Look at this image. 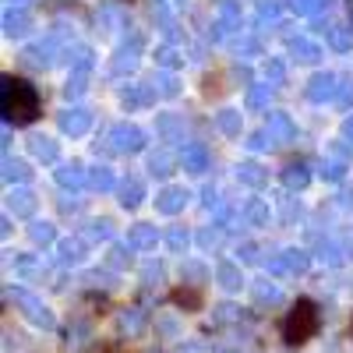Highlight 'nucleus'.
<instances>
[{"mask_svg":"<svg viewBox=\"0 0 353 353\" xmlns=\"http://www.w3.org/2000/svg\"><path fill=\"white\" fill-rule=\"evenodd\" d=\"M176 166H181V156H173L170 149H159V152L149 156V173H152V176H163V181H166Z\"/></svg>","mask_w":353,"mask_h":353,"instance_id":"23","label":"nucleus"},{"mask_svg":"<svg viewBox=\"0 0 353 353\" xmlns=\"http://www.w3.org/2000/svg\"><path fill=\"white\" fill-rule=\"evenodd\" d=\"M53 53H57V43H53V39H46V43H32V46H25L21 61H25L28 68H50V64H53Z\"/></svg>","mask_w":353,"mask_h":353,"instance_id":"14","label":"nucleus"},{"mask_svg":"<svg viewBox=\"0 0 353 353\" xmlns=\"http://www.w3.org/2000/svg\"><path fill=\"white\" fill-rule=\"evenodd\" d=\"M28 176H32V170H28L25 159H11V156H4V184H8V188L28 184Z\"/></svg>","mask_w":353,"mask_h":353,"instance_id":"25","label":"nucleus"},{"mask_svg":"<svg viewBox=\"0 0 353 353\" xmlns=\"http://www.w3.org/2000/svg\"><path fill=\"white\" fill-rule=\"evenodd\" d=\"M244 145H248L251 152H265V149H276L279 141L272 138V131H269V128H261V131H254V134H251V138H248Z\"/></svg>","mask_w":353,"mask_h":353,"instance_id":"38","label":"nucleus"},{"mask_svg":"<svg viewBox=\"0 0 353 353\" xmlns=\"http://www.w3.org/2000/svg\"><path fill=\"white\" fill-rule=\"evenodd\" d=\"M265 128L272 131V138H276L279 145L297 141V124H293V117H290V113H269V121H265Z\"/></svg>","mask_w":353,"mask_h":353,"instance_id":"12","label":"nucleus"},{"mask_svg":"<svg viewBox=\"0 0 353 353\" xmlns=\"http://www.w3.org/2000/svg\"><path fill=\"white\" fill-rule=\"evenodd\" d=\"M61 251H64V258H78V254H81V244H71V241H68Z\"/></svg>","mask_w":353,"mask_h":353,"instance_id":"46","label":"nucleus"},{"mask_svg":"<svg viewBox=\"0 0 353 353\" xmlns=\"http://www.w3.org/2000/svg\"><path fill=\"white\" fill-rule=\"evenodd\" d=\"M170 248H176V251L188 248V233L184 230H170Z\"/></svg>","mask_w":353,"mask_h":353,"instance_id":"43","label":"nucleus"},{"mask_svg":"<svg viewBox=\"0 0 353 353\" xmlns=\"http://www.w3.org/2000/svg\"><path fill=\"white\" fill-rule=\"evenodd\" d=\"M216 18L226 25V32H237L241 28V8L233 4V0H219V8H216Z\"/></svg>","mask_w":353,"mask_h":353,"instance_id":"34","label":"nucleus"},{"mask_svg":"<svg viewBox=\"0 0 353 353\" xmlns=\"http://www.w3.org/2000/svg\"><path fill=\"white\" fill-rule=\"evenodd\" d=\"M128 241H131L134 248H156V226H149V223H138V226H131Z\"/></svg>","mask_w":353,"mask_h":353,"instance_id":"36","label":"nucleus"},{"mask_svg":"<svg viewBox=\"0 0 353 353\" xmlns=\"http://www.w3.org/2000/svg\"><path fill=\"white\" fill-rule=\"evenodd\" d=\"M117 184H121V181L113 176V170H110L106 163H99V166L88 170V188H92V191H113Z\"/></svg>","mask_w":353,"mask_h":353,"instance_id":"26","label":"nucleus"},{"mask_svg":"<svg viewBox=\"0 0 353 353\" xmlns=\"http://www.w3.org/2000/svg\"><path fill=\"white\" fill-rule=\"evenodd\" d=\"M318 321H321V318H318L314 301L301 297L297 304L286 311V318H283V343H286V346H304V343L318 332Z\"/></svg>","mask_w":353,"mask_h":353,"instance_id":"2","label":"nucleus"},{"mask_svg":"<svg viewBox=\"0 0 353 353\" xmlns=\"http://www.w3.org/2000/svg\"><path fill=\"white\" fill-rule=\"evenodd\" d=\"M181 166L188 170V173H205L212 166V152L205 149L201 141H188L184 149H181Z\"/></svg>","mask_w":353,"mask_h":353,"instance_id":"9","label":"nucleus"},{"mask_svg":"<svg viewBox=\"0 0 353 353\" xmlns=\"http://www.w3.org/2000/svg\"><path fill=\"white\" fill-rule=\"evenodd\" d=\"M138 50H141V46H134V43L128 46V43H124L121 50L113 53V61H110V74H117V78L131 74V71L138 68Z\"/></svg>","mask_w":353,"mask_h":353,"instance_id":"15","label":"nucleus"},{"mask_svg":"<svg viewBox=\"0 0 353 353\" xmlns=\"http://www.w3.org/2000/svg\"><path fill=\"white\" fill-rule=\"evenodd\" d=\"M325 39L336 53H350L353 50V25H343V21H329L325 25Z\"/></svg>","mask_w":353,"mask_h":353,"instance_id":"17","label":"nucleus"},{"mask_svg":"<svg viewBox=\"0 0 353 353\" xmlns=\"http://www.w3.org/2000/svg\"><path fill=\"white\" fill-rule=\"evenodd\" d=\"M152 85H156V92L166 96V99H176V96H181V81H176V71H159V74L152 78Z\"/></svg>","mask_w":353,"mask_h":353,"instance_id":"33","label":"nucleus"},{"mask_svg":"<svg viewBox=\"0 0 353 353\" xmlns=\"http://www.w3.org/2000/svg\"><path fill=\"white\" fill-rule=\"evenodd\" d=\"M156 131H159L163 141H184V121L176 113H159Z\"/></svg>","mask_w":353,"mask_h":353,"instance_id":"24","label":"nucleus"},{"mask_svg":"<svg viewBox=\"0 0 353 353\" xmlns=\"http://www.w3.org/2000/svg\"><path fill=\"white\" fill-rule=\"evenodd\" d=\"M88 92V71H71L68 81H64V99H81Z\"/></svg>","mask_w":353,"mask_h":353,"instance_id":"32","label":"nucleus"},{"mask_svg":"<svg viewBox=\"0 0 353 353\" xmlns=\"http://www.w3.org/2000/svg\"><path fill=\"white\" fill-rule=\"evenodd\" d=\"M290 57L297 64H318L321 61V46L311 39V36H293L290 39Z\"/></svg>","mask_w":353,"mask_h":353,"instance_id":"11","label":"nucleus"},{"mask_svg":"<svg viewBox=\"0 0 353 353\" xmlns=\"http://www.w3.org/2000/svg\"><path fill=\"white\" fill-rule=\"evenodd\" d=\"M173 304L184 307V311H201V293L191 290V286H176L173 290Z\"/></svg>","mask_w":353,"mask_h":353,"instance_id":"35","label":"nucleus"},{"mask_svg":"<svg viewBox=\"0 0 353 353\" xmlns=\"http://www.w3.org/2000/svg\"><path fill=\"white\" fill-rule=\"evenodd\" d=\"M283 18V8H279V0H258V8H254V21L265 28V25H279Z\"/></svg>","mask_w":353,"mask_h":353,"instance_id":"29","label":"nucleus"},{"mask_svg":"<svg viewBox=\"0 0 353 353\" xmlns=\"http://www.w3.org/2000/svg\"><path fill=\"white\" fill-rule=\"evenodd\" d=\"M265 81H269V85H283L286 81V61L269 57V61H265Z\"/></svg>","mask_w":353,"mask_h":353,"instance_id":"39","label":"nucleus"},{"mask_svg":"<svg viewBox=\"0 0 353 353\" xmlns=\"http://www.w3.org/2000/svg\"><path fill=\"white\" fill-rule=\"evenodd\" d=\"M53 176H57V184H61L64 191H81V188L88 184V170H85V163H78V159L61 163Z\"/></svg>","mask_w":353,"mask_h":353,"instance_id":"7","label":"nucleus"},{"mask_svg":"<svg viewBox=\"0 0 353 353\" xmlns=\"http://www.w3.org/2000/svg\"><path fill=\"white\" fill-rule=\"evenodd\" d=\"M233 74H237L241 81H251V71H248V64H241V61L233 64Z\"/></svg>","mask_w":353,"mask_h":353,"instance_id":"45","label":"nucleus"},{"mask_svg":"<svg viewBox=\"0 0 353 353\" xmlns=\"http://www.w3.org/2000/svg\"><path fill=\"white\" fill-rule=\"evenodd\" d=\"M117 194H121V205H124V209H138V205L145 201V184H141V176H124V181L117 184Z\"/></svg>","mask_w":353,"mask_h":353,"instance_id":"18","label":"nucleus"},{"mask_svg":"<svg viewBox=\"0 0 353 353\" xmlns=\"http://www.w3.org/2000/svg\"><path fill=\"white\" fill-rule=\"evenodd\" d=\"M156 85L145 81V85H124L121 88V106L124 110H138V106H152L156 103Z\"/></svg>","mask_w":353,"mask_h":353,"instance_id":"8","label":"nucleus"},{"mask_svg":"<svg viewBox=\"0 0 353 353\" xmlns=\"http://www.w3.org/2000/svg\"><path fill=\"white\" fill-rule=\"evenodd\" d=\"M110 233V219H96L92 223V237H106Z\"/></svg>","mask_w":353,"mask_h":353,"instance_id":"44","label":"nucleus"},{"mask_svg":"<svg viewBox=\"0 0 353 353\" xmlns=\"http://www.w3.org/2000/svg\"><path fill=\"white\" fill-rule=\"evenodd\" d=\"M269 99H272V85H269V81H265V85H251L244 106H248L251 113H258V110H269Z\"/></svg>","mask_w":353,"mask_h":353,"instance_id":"28","label":"nucleus"},{"mask_svg":"<svg viewBox=\"0 0 353 353\" xmlns=\"http://www.w3.org/2000/svg\"><path fill=\"white\" fill-rule=\"evenodd\" d=\"M346 205H350V209H353V191H350V194H346Z\"/></svg>","mask_w":353,"mask_h":353,"instance_id":"51","label":"nucleus"},{"mask_svg":"<svg viewBox=\"0 0 353 353\" xmlns=\"http://www.w3.org/2000/svg\"><path fill=\"white\" fill-rule=\"evenodd\" d=\"M57 124H61L64 134L81 138V134H88V128H92V110H85V106H68L61 117H57Z\"/></svg>","mask_w":353,"mask_h":353,"instance_id":"6","label":"nucleus"},{"mask_svg":"<svg viewBox=\"0 0 353 353\" xmlns=\"http://www.w3.org/2000/svg\"><path fill=\"white\" fill-rule=\"evenodd\" d=\"M332 0H290V11L293 14H318L321 8H329Z\"/></svg>","mask_w":353,"mask_h":353,"instance_id":"40","label":"nucleus"},{"mask_svg":"<svg viewBox=\"0 0 353 353\" xmlns=\"http://www.w3.org/2000/svg\"><path fill=\"white\" fill-rule=\"evenodd\" d=\"M350 332H353V318H350Z\"/></svg>","mask_w":353,"mask_h":353,"instance_id":"52","label":"nucleus"},{"mask_svg":"<svg viewBox=\"0 0 353 353\" xmlns=\"http://www.w3.org/2000/svg\"><path fill=\"white\" fill-rule=\"evenodd\" d=\"M233 53H237V61H251V57H261V43L254 36H241L233 39Z\"/></svg>","mask_w":353,"mask_h":353,"instance_id":"37","label":"nucleus"},{"mask_svg":"<svg viewBox=\"0 0 353 353\" xmlns=\"http://www.w3.org/2000/svg\"><path fill=\"white\" fill-rule=\"evenodd\" d=\"M188 191L184 188H173V184H166L159 194H156V209L163 212V216H176V212H181L184 209V205H188Z\"/></svg>","mask_w":353,"mask_h":353,"instance_id":"10","label":"nucleus"},{"mask_svg":"<svg viewBox=\"0 0 353 353\" xmlns=\"http://www.w3.org/2000/svg\"><path fill=\"white\" fill-rule=\"evenodd\" d=\"M68 53V64H71V71H92V50H88L85 43H74V46H68L64 50Z\"/></svg>","mask_w":353,"mask_h":353,"instance_id":"27","label":"nucleus"},{"mask_svg":"<svg viewBox=\"0 0 353 353\" xmlns=\"http://www.w3.org/2000/svg\"><path fill=\"white\" fill-rule=\"evenodd\" d=\"M244 216H248V223H251V226H269V219H272V212H269V201L251 198V201L244 205Z\"/></svg>","mask_w":353,"mask_h":353,"instance_id":"31","label":"nucleus"},{"mask_svg":"<svg viewBox=\"0 0 353 353\" xmlns=\"http://www.w3.org/2000/svg\"><path fill=\"white\" fill-rule=\"evenodd\" d=\"M283 184H286V191H304L311 184V166L307 163H286L283 166Z\"/></svg>","mask_w":353,"mask_h":353,"instance_id":"20","label":"nucleus"},{"mask_svg":"<svg viewBox=\"0 0 353 353\" xmlns=\"http://www.w3.org/2000/svg\"><path fill=\"white\" fill-rule=\"evenodd\" d=\"M28 149H32V156L39 159V163H61V141H53V138H46V134H36L32 141H28Z\"/></svg>","mask_w":353,"mask_h":353,"instance_id":"19","label":"nucleus"},{"mask_svg":"<svg viewBox=\"0 0 353 353\" xmlns=\"http://www.w3.org/2000/svg\"><path fill=\"white\" fill-rule=\"evenodd\" d=\"M28 28H32V18H28L21 8H8L4 11V36L8 39H25Z\"/></svg>","mask_w":353,"mask_h":353,"instance_id":"16","label":"nucleus"},{"mask_svg":"<svg viewBox=\"0 0 353 353\" xmlns=\"http://www.w3.org/2000/svg\"><path fill=\"white\" fill-rule=\"evenodd\" d=\"M8 209L14 216H32L36 212V194L28 191V188H11L8 191Z\"/></svg>","mask_w":353,"mask_h":353,"instance_id":"21","label":"nucleus"},{"mask_svg":"<svg viewBox=\"0 0 353 353\" xmlns=\"http://www.w3.org/2000/svg\"><path fill=\"white\" fill-rule=\"evenodd\" d=\"M0 106H4V121L8 124H32L39 117V92L36 85H28L25 78L4 74V85H0Z\"/></svg>","mask_w":353,"mask_h":353,"instance_id":"1","label":"nucleus"},{"mask_svg":"<svg viewBox=\"0 0 353 353\" xmlns=\"http://www.w3.org/2000/svg\"><path fill=\"white\" fill-rule=\"evenodd\" d=\"M237 181L244 184V188H265L269 184V170H265L258 159H244V163H237Z\"/></svg>","mask_w":353,"mask_h":353,"instance_id":"13","label":"nucleus"},{"mask_svg":"<svg viewBox=\"0 0 353 353\" xmlns=\"http://www.w3.org/2000/svg\"><path fill=\"white\" fill-rule=\"evenodd\" d=\"M25 4H32V0H8V8H25Z\"/></svg>","mask_w":353,"mask_h":353,"instance_id":"50","label":"nucleus"},{"mask_svg":"<svg viewBox=\"0 0 353 353\" xmlns=\"http://www.w3.org/2000/svg\"><path fill=\"white\" fill-rule=\"evenodd\" d=\"M110 145H113L117 152L134 156V152H141V149H145V131H141L138 124H131V121L113 124V128H110Z\"/></svg>","mask_w":353,"mask_h":353,"instance_id":"3","label":"nucleus"},{"mask_svg":"<svg viewBox=\"0 0 353 353\" xmlns=\"http://www.w3.org/2000/svg\"><path fill=\"white\" fill-rule=\"evenodd\" d=\"M343 138H346V141H353V113L343 121Z\"/></svg>","mask_w":353,"mask_h":353,"instance_id":"47","label":"nucleus"},{"mask_svg":"<svg viewBox=\"0 0 353 353\" xmlns=\"http://www.w3.org/2000/svg\"><path fill=\"white\" fill-rule=\"evenodd\" d=\"M156 64H159L163 71L184 68V46H176V43H159V46H156Z\"/></svg>","mask_w":353,"mask_h":353,"instance_id":"22","label":"nucleus"},{"mask_svg":"<svg viewBox=\"0 0 353 353\" xmlns=\"http://www.w3.org/2000/svg\"><path fill=\"white\" fill-rule=\"evenodd\" d=\"M201 198H205V205H216L219 191H216V188H205V191H201Z\"/></svg>","mask_w":353,"mask_h":353,"instance_id":"48","label":"nucleus"},{"mask_svg":"<svg viewBox=\"0 0 353 353\" xmlns=\"http://www.w3.org/2000/svg\"><path fill=\"white\" fill-rule=\"evenodd\" d=\"M350 170V149H346V138L343 141H332L325 156H321V176L325 181H343Z\"/></svg>","mask_w":353,"mask_h":353,"instance_id":"4","label":"nucleus"},{"mask_svg":"<svg viewBox=\"0 0 353 353\" xmlns=\"http://www.w3.org/2000/svg\"><path fill=\"white\" fill-rule=\"evenodd\" d=\"M336 92H339V74H332V71L311 74V81H307V88H304V96H307L311 103H336Z\"/></svg>","mask_w":353,"mask_h":353,"instance_id":"5","label":"nucleus"},{"mask_svg":"<svg viewBox=\"0 0 353 353\" xmlns=\"http://www.w3.org/2000/svg\"><path fill=\"white\" fill-rule=\"evenodd\" d=\"M216 128L226 138H241V110H219L216 113Z\"/></svg>","mask_w":353,"mask_h":353,"instance_id":"30","label":"nucleus"},{"mask_svg":"<svg viewBox=\"0 0 353 353\" xmlns=\"http://www.w3.org/2000/svg\"><path fill=\"white\" fill-rule=\"evenodd\" d=\"M336 103L343 110H353V78H339V92H336Z\"/></svg>","mask_w":353,"mask_h":353,"instance_id":"41","label":"nucleus"},{"mask_svg":"<svg viewBox=\"0 0 353 353\" xmlns=\"http://www.w3.org/2000/svg\"><path fill=\"white\" fill-rule=\"evenodd\" d=\"M32 241L50 244V241H53V226H50V223H36V226H32Z\"/></svg>","mask_w":353,"mask_h":353,"instance_id":"42","label":"nucleus"},{"mask_svg":"<svg viewBox=\"0 0 353 353\" xmlns=\"http://www.w3.org/2000/svg\"><path fill=\"white\" fill-rule=\"evenodd\" d=\"M201 244H205V248H212V244H216V233H212V230H205V233H201Z\"/></svg>","mask_w":353,"mask_h":353,"instance_id":"49","label":"nucleus"}]
</instances>
